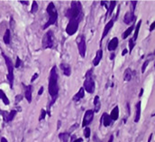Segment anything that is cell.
<instances>
[{"instance_id": "obj_31", "label": "cell", "mask_w": 155, "mask_h": 142, "mask_svg": "<svg viewBox=\"0 0 155 142\" xmlns=\"http://www.w3.org/2000/svg\"><path fill=\"white\" fill-rule=\"evenodd\" d=\"M129 53H131L132 52V50H134L135 46V42H134V40H132V38L129 39Z\"/></svg>"}, {"instance_id": "obj_1", "label": "cell", "mask_w": 155, "mask_h": 142, "mask_svg": "<svg viewBox=\"0 0 155 142\" xmlns=\"http://www.w3.org/2000/svg\"><path fill=\"white\" fill-rule=\"evenodd\" d=\"M58 80H59V76H58V72H57V68H56V65H54V66L51 69V72H50L49 84H48V92H49L50 96L51 97V101L49 104L48 111H46V112L49 116H51V112H50L51 108L55 103V102H56L57 98L59 96L60 87H59Z\"/></svg>"}, {"instance_id": "obj_42", "label": "cell", "mask_w": 155, "mask_h": 142, "mask_svg": "<svg viewBox=\"0 0 155 142\" xmlns=\"http://www.w3.org/2000/svg\"><path fill=\"white\" fill-rule=\"evenodd\" d=\"M83 141V138H76L75 140H73L72 142H82Z\"/></svg>"}, {"instance_id": "obj_10", "label": "cell", "mask_w": 155, "mask_h": 142, "mask_svg": "<svg viewBox=\"0 0 155 142\" xmlns=\"http://www.w3.org/2000/svg\"><path fill=\"white\" fill-rule=\"evenodd\" d=\"M115 19L112 18L111 20H110L108 23L105 26V28L103 30V34H102V36H101V40H100V45H101V43H102V41L104 39V37H106L107 36V34L109 33V31L112 29V27L114 26V24H115Z\"/></svg>"}, {"instance_id": "obj_47", "label": "cell", "mask_w": 155, "mask_h": 142, "mask_svg": "<svg viewBox=\"0 0 155 142\" xmlns=\"http://www.w3.org/2000/svg\"><path fill=\"white\" fill-rule=\"evenodd\" d=\"M101 6H105L107 7V6H106V1H105V2H104V1H101Z\"/></svg>"}, {"instance_id": "obj_27", "label": "cell", "mask_w": 155, "mask_h": 142, "mask_svg": "<svg viewBox=\"0 0 155 142\" xmlns=\"http://www.w3.org/2000/svg\"><path fill=\"white\" fill-rule=\"evenodd\" d=\"M135 29V26H131L130 27H128L124 33H123V35H122V38L123 39H126L131 34H132V30Z\"/></svg>"}, {"instance_id": "obj_35", "label": "cell", "mask_w": 155, "mask_h": 142, "mask_svg": "<svg viewBox=\"0 0 155 142\" xmlns=\"http://www.w3.org/2000/svg\"><path fill=\"white\" fill-rule=\"evenodd\" d=\"M21 64H22V60L17 56V57H16V64L14 65V67H16V68H19V67L21 66Z\"/></svg>"}, {"instance_id": "obj_30", "label": "cell", "mask_w": 155, "mask_h": 142, "mask_svg": "<svg viewBox=\"0 0 155 142\" xmlns=\"http://www.w3.org/2000/svg\"><path fill=\"white\" fill-rule=\"evenodd\" d=\"M90 134H91V129L89 127H86L84 129V136L86 138H90Z\"/></svg>"}, {"instance_id": "obj_23", "label": "cell", "mask_w": 155, "mask_h": 142, "mask_svg": "<svg viewBox=\"0 0 155 142\" xmlns=\"http://www.w3.org/2000/svg\"><path fill=\"white\" fill-rule=\"evenodd\" d=\"M3 41L5 43V45H10V43H11V32H10L9 29L6 30L4 36H3Z\"/></svg>"}, {"instance_id": "obj_43", "label": "cell", "mask_w": 155, "mask_h": 142, "mask_svg": "<svg viewBox=\"0 0 155 142\" xmlns=\"http://www.w3.org/2000/svg\"><path fill=\"white\" fill-rule=\"evenodd\" d=\"M20 3L23 4V5H25V6H28V5H29V2H28V1H22V0H21Z\"/></svg>"}, {"instance_id": "obj_29", "label": "cell", "mask_w": 155, "mask_h": 142, "mask_svg": "<svg viewBox=\"0 0 155 142\" xmlns=\"http://www.w3.org/2000/svg\"><path fill=\"white\" fill-rule=\"evenodd\" d=\"M38 8H39V6H38L37 2L36 1H32V7H31V13L32 14H35L38 11Z\"/></svg>"}, {"instance_id": "obj_37", "label": "cell", "mask_w": 155, "mask_h": 142, "mask_svg": "<svg viewBox=\"0 0 155 142\" xmlns=\"http://www.w3.org/2000/svg\"><path fill=\"white\" fill-rule=\"evenodd\" d=\"M21 100H22V95H21V94L16 95V104H17V102H19Z\"/></svg>"}, {"instance_id": "obj_7", "label": "cell", "mask_w": 155, "mask_h": 142, "mask_svg": "<svg viewBox=\"0 0 155 142\" xmlns=\"http://www.w3.org/2000/svg\"><path fill=\"white\" fill-rule=\"evenodd\" d=\"M54 41L55 37L53 35V32L51 30H48L44 36H42V45L44 49H51L54 46Z\"/></svg>"}, {"instance_id": "obj_38", "label": "cell", "mask_w": 155, "mask_h": 142, "mask_svg": "<svg viewBox=\"0 0 155 142\" xmlns=\"http://www.w3.org/2000/svg\"><path fill=\"white\" fill-rule=\"evenodd\" d=\"M119 14H120V5H119V6L117 7V11H116V16H115V21H116L117 20V18H118V16H119Z\"/></svg>"}, {"instance_id": "obj_18", "label": "cell", "mask_w": 155, "mask_h": 142, "mask_svg": "<svg viewBox=\"0 0 155 142\" xmlns=\"http://www.w3.org/2000/svg\"><path fill=\"white\" fill-rule=\"evenodd\" d=\"M102 57H103V50L102 49H99L97 50V53H96V56L93 60V65L94 66H97L100 62V61L102 60Z\"/></svg>"}, {"instance_id": "obj_13", "label": "cell", "mask_w": 155, "mask_h": 142, "mask_svg": "<svg viewBox=\"0 0 155 142\" xmlns=\"http://www.w3.org/2000/svg\"><path fill=\"white\" fill-rule=\"evenodd\" d=\"M118 43H119V40L117 37H114L112 38L108 42V45H107V50L110 52H114L116 50V48L118 47Z\"/></svg>"}, {"instance_id": "obj_50", "label": "cell", "mask_w": 155, "mask_h": 142, "mask_svg": "<svg viewBox=\"0 0 155 142\" xmlns=\"http://www.w3.org/2000/svg\"><path fill=\"white\" fill-rule=\"evenodd\" d=\"M126 121H127V119H124V122H125H125H126Z\"/></svg>"}, {"instance_id": "obj_16", "label": "cell", "mask_w": 155, "mask_h": 142, "mask_svg": "<svg viewBox=\"0 0 155 142\" xmlns=\"http://www.w3.org/2000/svg\"><path fill=\"white\" fill-rule=\"evenodd\" d=\"M84 97H85V90H84L83 87H80V91L73 96L72 100L77 102H80V100H82Z\"/></svg>"}, {"instance_id": "obj_8", "label": "cell", "mask_w": 155, "mask_h": 142, "mask_svg": "<svg viewBox=\"0 0 155 142\" xmlns=\"http://www.w3.org/2000/svg\"><path fill=\"white\" fill-rule=\"evenodd\" d=\"M76 43L79 49V53L82 58H85L87 52V45H86V37L84 35H80L76 39Z\"/></svg>"}, {"instance_id": "obj_4", "label": "cell", "mask_w": 155, "mask_h": 142, "mask_svg": "<svg viewBox=\"0 0 155 142\" xmlns=\"http://www.w3.org/2000/svg\"><path fill=\"white\" fill-rule=\"evenodd\" d=\"M84 90L90 93V94H93L95 92V90H96V83H95V81H94V78H93V70L90 69L88 70L87 72H86V75H85V81H84Z\"/></svg>"}, {"instance_id": "obj_9", "label": "cell", "mask_w": 155, "mask_h": 142, "mask_svg": "<svg viewBox=\"0 0 155 142\" xmlns=\"http://www.w3.org/2000/svg\"><path fill=\"white\" fill-rule=\"evenodd\" d=\"M94 119V111L93 110H87L86 111L84 117H83V121H82V127L86 128L89 125Z\"/></svg>"}, {"instance_id": "obj_22", "label": "cell", "mask_w": 155, "mask_h": 142, "mask_svg": "<svg viewBox=\"0 0 155 142\" xmlns=\"http://www.w3.org/2000/svg\"><path fill=\"white\" fill-rule=\"evenodd\" d=\"M132 75H134V73H132V71L131 70V68H127L124 72V81L130 82L132 78Z\"/></svg>"}, {"instance_id": "obj_48", "label": "cell", "mask_w": 155, "mask_h": 142, "mask_svg": "<svg viewBox=\"0 0 155 142\" xmlns=\"http://www.w3.org/2000/svg\"><path fill=\"white\" fill-rule=\"evenodd\" d=\"M142 93H143V89H141V92H140V93H139V97H140V98L142 97Z\"/></svg>"}, {"instance_id": "obj_5", "label": "cell", "mask_w": 155, "mask_h": 142, "mask_svg": "<svg viewBox=\"0 0 155 142\" xmlns=\"http://www.w3.org/2000/svg\"><path fill=\"white\" fill-rule=\"evenodd\" d=\"M2 56L5 60L6 65V68H7V75H6V78L7 81L9 82V85L11 87V89H13V86H14V79H15V76H14V64L13 62L11 60L10 57H8L6 54H5L4 53H2Z\"/></svg>"}, {"instance_id": "obj_15", "label": "cell", "mask_w": 155, "mask_h": 142, "mask_svg": "<svg viewBox=\"0 0 155 142\" xmlns=\"http://www.w3.org/2000/svg\"><path fill=\"white\" fill-rule=\"evenodd\" d=\"M135 20V13H132V12H127L125 16H124V23L126 25H130L132 22H134Z\"/></svg>"}, {"instance_id": "obj_44", "label": "cell", "mask_w": 155, "mask_h": 142, "mask_svg": "<svg viewBox=\"0 0 155 142\" xmlns=\"http://www.w3.org/2000/svg\"><path fill=\"white\" fill-rule=\"evenodd\" d=\"M0 142H8V141H7V139H6V138L2 137V138H1V139H0Z\"/></svg>"}, {"instance_id": "obj_28", "label": "cell", "mask_w": 155, "mask_h": 142, "mask_svg": "<svg viewBox=\"0 0 155 142\" xmlns=\"http://www.w3.org/2000/svg\"><path fill=\"white\" fill-rule=\"evenodd\" d=\"M70 134L67 133V132H64V133H60L59 134V138L62 141V142H68L70 139Z\"/></svg>"}, {"instance_id": "obj_34", "label": "cell", "mask_w": 155, "mask_h": 142, "mask_svg": "<svg viewBox=\"0 0 155 142\" xmlns=\"http://www.w3.org/2000/svg\"><path fill=\"white\" fill-rule=\"evenodd\" d=\"M150 60H146L144 62H143V64H142V73H144L145 72V70H146V67L149 65V63H150Z\"/></svg>"}, {"instance_id": "obj_40", "label": "cell", "mask_w": 155, "mask_h": 142, "mask_svg": "<svg viewBox=\"0 0 155 142\" xmlns=\"http://www.w3.org/2000/svg\"><path fill=\"white\" fill-rule=\"evenodd\" d=\"M43 90H44L43 86H42L41 88H40V90H39V92H38V95H39V96H41V95L42 94V92H43Z\"/></svg>"}, {"instance_id": "obj_32", "label": "cell", "mask_w": 155, "mask_h": 142, "mask_svg": "<svg viewBox=\"0 0 155 142\" xmlns=\"http://www.w3.org/2000/svg\"><path fill=\"white\" fill-rule=\"evenodd\" d=\"M46 115H47L46 111L43 110V109H42V110H41V115H40V117H39V121H42V119H45Z\"/></svg>"}, {"instance_id": "obj_14", "label": "cell", "mask_w": 155, "mask_h": 142, "mask_svg": "<svg viewBox=\"0 0 155 142\" xmlns=\"http://www.w3.org/2000/svg\"><path fill=\"white\" fill-rule=\"evenodd\" d=\"M60 68H61V70L62 71V72L65 76L70 77V74H71V67H70V64L65 63V62H61L60 64Z\"/></svg>"}, {"instance_id": "obj_11", "label": "cell", "mask_w": 155, "mask_h": 142, "mask_svg": "<svg viewBox=\"0 0 155 142\" xmlns=\"http://www.w3.org/2000/svg\"><path fill=\"white\" fill-rule=\"evenodd\" d=\"M17 111L16 110H12L10 112H7V111H2V115L4 117V119L6 122H10L12 121L13 119H15Z\"/></svg>"}, {"instance_id": "obj_49", "label": "cell", "mask_w": 155, "mask_h": 142, "mask_svg": "<svg viewBox=\"0 0 155 142\" xmlns=\"http://www.w3.org/2000/svg\"><path fill=\"white\" fill-rule=\"evenodd\" d=\"M151 138H152V133L150 135V137H149V139H148V142H151Z\"/></svg>"}, {"instance_id": "obj_46", "label": "cell", "mask_w": 155, "mask_h": 142, "mask_svg": "<svg viewBox=\"0 0 155 142\" xmlns=\"http://www.w3.org/2000/svg\"><path fill=\"white\" fill-rule=\"evenodd\" d=\"M114 59H115V53H112L111 55H110V60H114Z\"/></svg>"}, {"instance_id": "obj_12", "label": "cell", "mask_w": 155, "mask_h": 142, "mask_svg": "<svg viewBox=\"0 0 155 142\" xmlns=\"http://www.w3.org/2000/svg\"><path fill=\"white\" fill-rule=\"evenodd\" d=\"M25 87V97L26 101L28 102V103L32 102V85L29 84V85H25L23 84Z\"/></svg>"}, {"instance_id": "obj_41", "label": "cell", "mask_w": 155, "mask_h": 142, "mask_svg": "<svg viewBox=\"0 0 155 142\" xmlns=\"http://www.w3.org/2000/svg\"><path fill=\"white\" fill-rule=\"evenodd\" d=\"M127 53H128V50H127L126 48H125V49H124V50H123V52H122V55H123V56H125V54H126Z\"/></svg>"}, {"instance_id": "obj_2", "label": "cell", "mask_w": 155, "mask_h": 142, "mask_svg": "<svg viewBox=\"0 0 155 142\" xmlns=\"http://www.w3.org/2000/svg\"><path fill=\"white\" fill-rule=\"evenodd\" d=\"M65 16L69 19L84 17V13L82 9V5L80 1H72L70 4V7L66 11Z\"/></svg>"}, {"instance_id": "obj_45", "label": "cell", "mask_w": 155, "mask_h": 142, "mask_svg": "<svg viewBox=\"0 0 155 142\" xmlns=\"http://www.w3.org/2000/svg\"><path fill=\"white\" fill-rule=\"evenodd\" d=\"M113 140H114V136L111 135V136H110V138H109V140L107 142H113Z\"/></svg>"}, {"instance_id": "obj_39", "label": "cell", "mask_w": 155, "mask_h": 142, "mask_svg": "<svg viewBox=\"0 0 155 142\" xmlns=\"http://www.w3.org/2000/svg\"><path fill=\"white\" fill-rule=\"evenodd\" d=\"M154 27H155V22H152L151 26H150V32H152L153 29H154Z\"/></svg>"}, {"instance_id": "obj_24", "label": "cell", "mask_w": 155, "mask_h": 142, "mask_svg": "<svg viewBox=\"0 0 155 142\" xmlns=\"http://www.w3.org/2000/svg\"><path fill=\"white\" fill-rule=\"evenodd\" d=\"M116 6V1H111L110 2V6L109 7H107V12H106V18L107 16H112V14L114 12V9Z\"/></svg>"}, {"instance_id": "obj_6", "label": "cell", "mask_w": 155, "mask_h": 142, "mask_svg": "<svg viewBox=\"0 0 155 142\" xmlns=\"http://www.w3.org/2000/svg\"><path fill=\"white\" fill-rule=\"evenodd\" d=\"M82 20L83 17H78V18H73L69 20V23L65 29L68 36H73L75 33H77L78 29H79V26Z\"/></svg>"}, {"instance_id": "obj_36", "label": "cell", "mask_w": 155, "mask_h": 142, "mask_svg": "<svg viewBox=\"0 0 155 142\" xmlns=\"http://www.w3.org/2000/svg\"><path fill=\"white\" fill-rule=\"evenodd\" d=\"M38 76H39V74L37 73V72H35L34 75H32V79H31V83H32V82H34L37 78H38Z\"/></svg>"}, {"instance_id": "obj_21", "label": "cell", "mask_w": 155, "mask_h": 142, "mask_svg": "<svg viewBox=\"0 0 155 142\" xmlns=\"http://www.w3.org/2000/svg\"><path fill=\"white\" fill-rule=\"evenodd\" d=\"M135 108H136V113H135V121L137 123V122H139L140 119H141V111H142V102H141V101L136 103Z\"/></svg>"}, {"instance_id": "obj_17", "label": "cell", "mask_w": 155, "mask_h": 142, "mask_svg": "<svg viewBox=\"0 0 155 142\" xmlns=\"http://www.w3.org/2000/svg\"><path fill=\"white\" fill-rule=\"evenodd\" d=\"M101 123L104 125V127H109L112 123V119L110 118L109 114L104 113L101 117Z\"/></svg>"}, {"instance_id": "obj_25", "label": "cell", "mask_w": 155, "mask_h": 142, "mask_svg": "<svg viewBox=\"0 0 155 142\" xmlns=\"http://www.w3.org/2000/svg\"><path fill=\"white\" fill-rule=\"evenodd\" d=\"M142 20H139L138 21V23H137V25L135 26V34H134V37H132V39L134 40V42H136V40H137V38H138V35H139V30H140V27H141V26H142Z\"/></svg>"}, {"instance_id": "obj_20", "label": "cell", "mask_w": 155, "mask_h": 142, "mask_svg": "<svg viewBox=\"0 0 155 142\" xmlns=\"http://www.w3.org/2000/svg\"><path fill=\"white\" fill-rule=\"evenodd\" d=\"M110 118H111L112 121H116L118 119V117H119V107L116 105L115 106V108L112 110L111 113H110Z\"/></svg>"}, {"instance_id": "obj_33", "label": "cell", "mask_w": 155, "mask_h": 142, "mask_svg": "<svg viewBox=\"0 0 155 142\" xmlns=\"http://www.w3.org/2000/svg\"><path fill=\"white\" fill-rule=\"evenodd\" d=\"M137 5V1H131V6H130V12L135 13V10Z\"/></svg>"}, {"instance_id": "obj_19", "label": "cell", "mask_w": 155, "mask_h": 142, "mask_svg": "<svg viewBox=\"0 0 155 142\" xmlns=\"http://www.w3.org/2000/svg\"><path fill=\"white\" fill-rule=\"evenodd\" d=\"M101 109V102H100V98L98 95L95 96L94 98V113H97Z\"/></svg>"}, {"instance_id": "obj_26", "label": "cell", "mask_w": 155, "mask_h": 142, "mask_svg": "<svg viewBox=\"0 0 155 142\" xmlns=\"http://www.w3.org/2000/svg\"><path fill=\"white\" fill-rule=\"evenodd\" d=\"M0 100H2V102H4V104L6 105V106L10 104V101H9V99H8L7 96H6V94L4 92L3 90H0Z\"/></svg>"}, {"instance_id": "obj_3", "label": "cell", "mask_w": 155, "mask_h": 142, "mask_svg": "<svg viewBox=\"0 0 155 142\" xmlns=\"http://www.w3.org/2000/svg\"><path fill=\"white\" fill-rule=\"evenodd\" d=\"M46 11H47V14L49 15V19H48V21L46 22V23L44 24V26H42L43 30H46L50 26L56 25L57 24V20H58L57 9H56V7H55L54 4L52 2L49 3V5L47 6Z\"/></svg>"}]
</instances>
